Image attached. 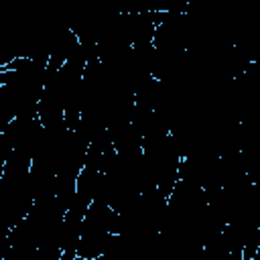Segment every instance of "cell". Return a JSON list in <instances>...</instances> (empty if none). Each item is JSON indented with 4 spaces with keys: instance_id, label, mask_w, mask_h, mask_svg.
Instances as JSON below:
<instances>
[{
    "instance_id": "6da1fadb",
    "label": "cell",
    "mask_w": 260,
    "mask_h": 260,
    "mask_svg": "<svg viewBox=\"0 0 260 260\" xmlns=\"http://www.w3.org/2000/svg\"><path fill=\"white\" fill-rule=\"evenodd\" d=\"M8 79H10V73H8V71H4V69H0V89L8 83Z\"/></svg>"
}]
</instances>
